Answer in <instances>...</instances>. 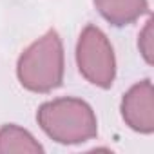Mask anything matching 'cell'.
<instances>
[{"label": "cell", "mask_w": 154, "mask_h": 154, "mask_svg": "<svg viewBox=\"0 0 154 154\" xmlns=\"http://www.w3.org/2000/svg\"><path fill=\"white\" fill-rule=\"evenodd\" d=\"M94 6L112 26L132 24L149 11L147 0H94Z\"/></svg>", "instance_id": "cell-5"}, {"label": "cell", "mask_w": 154, "mask_h": 154, "mask_svg": "<svg viewBox=\"0 0 154 154\" xmlns=\"http://www.w3.org/2000/svg\"><path fill=\"white\" fill-rule=\"evenodd\" d=\"M42 150V145L26 129L13 123L0 129V154H36Z\"/></svg>", "instance_id": "cell-6"}, {"label": "cell", "mask_w": 154, "mask_h": 154, "mask_svg": "<svg viewBox=\"0 0 154 154\" xmlns=\"http://www.w3.org/2000/svg\"><path fill=\"white\" fill-rule=\"evenodd\" d=\"M76 63L87 82L109 89L116 76V58L105 33L96 26H87L76 44Z\"/></svg>", "instance_id": "cell-3"}, {"label": "cell", "mask_w": 154, "mask_h": 154, "mask_svg": "<svg viewBox=\"0 0 154 154\" xmlns=\"http://www.w3.org/2000/svg\"><path fill=\"white\" fill-rule=\"evenodd\" d=\"M20 84L33 93H49L63 80V45L54 29L33 42L18 58Z\"/></svg>", "instance_id": "cell-2"}, {"label": "cell", "mask_w": 154, "mask_h": 154, "mask_svg": "<svg viewBox=\"0 0 154 154\" xmlns=\"http://www.w3.org/2000/svg\"><path fill=\"white\" fill-rule=\"evenodd\" d=\"M122 118L136 132L150 134L154 131V93L150 80L138 82L123 94Z\"/></svg>", "instance_id": "cell-4"}, {"label": "cell", "mask_w": 154, "mask_h": 154, "mask_svg": "<svg viewBox=\"0 0 154 154\" xmlns=\"http://www.w3.org/2000/svg\"><path fill=\"white\" fill-rule=\"evenodd\" d=\"M138 49L141 53V56L145 58L147 63H152L154 58V33H152V20H147V24L143 26V29L140 31L138 36Z\"/></svg>", "instance_id": "cell-7"}, {"label": "cell", "mask_w": 154, "mask_h": 154, "mask_svg": "<svg viewBox=\"0 0 154 154\" xmlns=\"http://www.w3.org/2000/svg\"><path fill=\"white\" fill-rule=\"evenodd\" d=\"M38 125L54 141L76 145L98 134V120L89 103L78 98H56L40 105Z\"/></svg>", "instance_id": "cell-1"}]
</instances>
